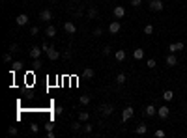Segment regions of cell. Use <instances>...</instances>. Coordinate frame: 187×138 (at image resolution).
Segmentation results:
<instances>
[{
  "label": "cell",
  "mask_w": 187,
  "mask_h": 138,
  "mask_svg": "<svg viewBox=\"0 0 187 138\" xmlns=\"http://www.w3.org/2000/svg\"><path fill=\"white\" fill-rule=\"evenodd\" d=\"M79 101H81V104H88L90 103V95H81Z\"/></svg>",
  "instance_id": "83f0119b"
},
{
  "label": "cell",
  "mask_w": 187,
  "mask_h": 138,
  "mask_svg": "<svg viewBox=\"0 0 187 138\" xmlns=\"http://www.w3.org/2000/svg\"><path fill=\"white\" fill-rule=\"evenodd\" d=\"M148 8L152 9V11H163V9H165V4H163V0H150Z\"/></svg>",
  "instance_id": "6da1fadb"
},
{
  "label": "cell",
  "mask_w": 187,
  "mask_h": 138,
  "mask_svg": "<svg viewBox=\"0 0 187 138\" xmlns=\"http://www.w3.org/2000/svg\"><path fill=\"white\" fill-rule=\"evenodd\" d=\"M71 127H73V131H81V127H82V121H75V123H73Z\"/></svg>",
  "instance_id": "4dcf8cb0"
},
{
  "label": "cell",
  "mask_w": 187,
  "mask_h": 138,
  "mask_svg": "<svg viewBox=\"0 0 187 138\" xmlns=\"http://www.w3.org/2000/svg\"><path fill=\"white\" fill-rule=\"evenodd\" d=\"M45 36H47V37H56V26L49 24V26L45 28Z\"/></svg>",
  "instance_id": "5bb4252c"
},
{
  "label": "cell",
  "mask_w": 187,
  "mask_h": 138,
  "mask_svg": "<svg viewBox=\"0 0 187 138\" xmlns=\"http://www.w3.org/2000/svg\"><path fill=\"white\" fill-rule=\"evenodd\" d=\"M64 30L68 32L69 36H73L75 32H77V26H75V23H73V21H65V23H64Z\"/></svg>",
  "instance_id": "ba28073f"
},
{
  "label": "cell",
  "mask_w": 187,
  "mask_h": 138,
  "mask_svg": "<svg viewBox=\"0 0 187 138\" xmlns=\"http://www.w3.org/2000/svg\"><path fill=\"white\" fill-rule=\"evenodd\" d=\"M82 75H84L86 79H94L95 73H94V69H92V67H84V69H82Z\"/></svg>",
  "instance_id": "e0dca14e"
},
{
  "label": "cell",
  "mask_w": 187,
  "mask_h": 138,
  "mask_svg": "<svg viewBox=\"0 0 187 138\" xmlns=\"http://www.w3.org/2000/svg\"><path fill=\"white\" fill-rule=\"evenodd\" d=\"M155 136H157V138H165V131H163V129H157V131H155Z\"/></svg>",
  "instance_id": "74e56055"
},
{
  "label": "cell",
  "mask_w": 187,
  "mask_h": 138,
  "mask_svg": "<svg viewBox=\"0 0 187 138\" xmlns=\"http://www.w3.org/2000/svg\"><path fill=\"white\" fill-rule=\"evenodd\" d=\"M112 13H114L116 19H124V17H125V8H124V6H114Z\"/></svg>",
  "instance_id": "30bf717a"
},
{
  "label": "cell",
  "mask_w": 187,
  "mask_h": 138,
  "mask_svg": "<svg viewBox=\"0 0 187 138\" xmlns=\"http://www.w3.org/2000/svg\"><path fill=\"white\" fill-rule=\"evenodd\" d=\"M12 54H13V52H6V54H4V56H2V58H4V62H6V63H9V62H12Z\"/></svg>",
  "instance_id": "f546056e"
},
{
  "label": "cell",
  "mask_w": 187,
  "mask_h": 138,
  "mask_svg": "<svg viewBox=\"0 0 187 138\" xmlns=\"http://www.w3.org/2000/svg\"><path fill=\"white\" fill-rule=\"evenodd\" d=\"M30 34H32V36H38V34H39V28H38V26H32V28H30Z\"/></svg>",
  "instance_id": "8d00e7d4"
},
{
  "label": "cell",
  "mask_w": 187,
  "mask_h": 138,
  "mask_svg": "<svg viewBox=\"0 0 187 138\" xmlns=\"http://www.w3.org/2000/svg\"><path fill=\"white\" fill-rule=\"evenodd\" d=\"M144 34H146V36H152V34H153V24H146V26H144Z\"/></svg>",
  "instance_id": "4316f807"
},
{
  "label": "cell",
  "mask_w": 187,
  "mask_h": 138,
  "mask_svg": "<svg viewBox=\"0 0 187 138\" xmlns=\"http://www.w3.org/2000/svg\"><path fill=\"white\" fill-rule=\"evenodd\" d=\"M82 131H84V133H86V134H90V133H92V131H94V127H92V125H90V123H88V121H86V125H82Z\"/></svg>",
  "instance_id": "484cf974"
},
{
  "label": "cell",
  "mask_w": 187,
  "mask_h": 138,
  "mask_svg": "<svg viewBox=\"0 0 187 138\" xmlns=\"http://www.w3.org/2000/svg\"><path fill=\"white\" fill-rule=\"evenodd\" d=\"M155 114H157V108L153 107V104H148V107L144 108V116H148V118L150 116H155Z\"/></svg>",
  "instance_id": "9a60e30c"
},
{
  "label": "cell",
  "mask_w": 187,
  "mask_h": 138,
  "mask_svg": "<svg viewBox=\"0 0 187 138\" xmlns=\"http://www.w3.org/2000/svg\"><path fill=\"white\" fill-rule=\"evenodd\" d=\"M133 58L135 60H142V58H144V50H142V49H135L133 50Z\"/></svg>",
  "instance_id": "ffe728a7"
},
{
  "label": "cell",
  "mask_w": 187,
  "mask_h": 138,
  "mask_svg": "<svg viewBox=\"0 0 187 138\" xmlns=\"http://www.w3.org/2000/svg\"><path fill=\"white\" fill-rule=\"evenodd\" d=\"M167 66H169V67L178 66V58H176V54H174V52H170V54L167 56Z\"/></svg>",
  "instance_id": "4fadbf2b"
},
{
  "label": "cell",
  "mask_w": 187,
  "mask_h": 138,
  "mask_svg": "<svg viewBox=\"0 0 187 138\" xmlns=\"http://www.w3.org/2000/svg\"><path fill=\"white\" fill-rule=\"evenodd\" d=\"M169 114H170V108L167 107V104H163V107H159V108H157V116H159L161 120H167V118H169Z\"/></svg>",
  "instance_id": "5b68a950"
},
{
  "label": "cell",
  "mask_w": 187,
  "mask_h": 138,
  "mask_svg": "<svg viewBox=\"0 0 187 138\" xmlns=\"http://www.w3.org/2000/svg\"><path fill=\"white\" fill-rule=\"evenodd\" d=\"M185 101H187V97H185Z\"/></svg>",
  "instance_id": "f6af8a7d"
},
{
  "label": "cell",
  "mask_w": 187,
  "mask_h": 138,
  "mask_svg": "<svg viewBox=\"0 0 187 138\" xmlns=\"http://www.w3.org/2000/svg\"><path fill=\"white\" fill-rule=\"evenodd\" d=\"M39 19L45 21V23H51V21H52V11H51V9H41V11H39Z\"/></svg>",
  "instance_id": "52a82bcc"
},
{
  "label": "cell",
  "mask_w": 187,
  "mask_h": 138,
  "mask_svg": "<svg viewBox=\"0 0 187 138\" xmlns=\"http://www.w3.org/2000/svg\"><path fill=\"white\" fill-rule=\"evenodd\" d=\"M133 114H135L133 107H125V108L122 110V121H129L131 118H133Z\"/></svg>",
  "instance_id": "3957f363"
},
{
  "label": "cell",
  "mask_w": 187,
  "mask_h": 138,
  "mask_svg": "<svg viewBox=\"0 0 187 138\" xmlns=\"http://www.w3.org/2000/svg\"><path fill=\"white\" fill-rule=\"evenodd\" d=\"M95 17H97V8L90 6V8H88V19H95Z\"/></svg>",
  "instance_id": "d6986e66"
},
{
  "label": "cell",
  "mask_w": 187,
  "mask_h": 138,
  "mask_svg": "<svg viewBox=\"0 0 187 138\" xmlns=\"http://www.w3.org/2000/svg\"><path fill=\"white\" fill-rule=\"evenodd\" d=\"M135 133H137V134H146V133H148V125H146V123H140L137 129H135Z\"/></svg>",
  "instance_id": "2e32d148"
},
{
  "label": "cell",
  "mask_w": 187,
  "mask_h": 138,
  "mask_svg": "<svg viewBox=\"0 0 187 138\" xmlns=\"http://www.w3.org/2000/svg\"><path fill=\"white\" fill-rule=\"evenodd\" d=\"M97 110H99L101 116H111L114 112V107H112V104H109V103H105V104H99V108H97Z\"/></svg>",
  "instance_id": "7a4b0ae2"
},
{
  "label": "cell",
  "mask_w": 187,
  "mask_h": 138,
  "mask_svg": "<svg viewBox=\"0 0 187 138\" xmlns=\"http://www.w3.org/2000/svg\"><path fill=\"white\" fill-rule=\"evenodd\" d=\"M41 52H43V49H41V47H38V45H34V47L30 49V56L36 60V58H39V56H41Z\"/></svg>",
  "instance_id": "7c38bea8"
},
{
  "label": "cell",
  "mask_w": 187,
  "mask_h": 138,
  "mask_svg": "<svg viewBox=\"0 0 187 138\" xmlns=\"http://www.w3.org/2000/svg\"><path fill=\"white\" fill-rule=\"evenodd\" d=\"M9 52H19V45H17V43H12V45H9Z\"/></svg>",
  "instance_id": "836d02e7"
},
{
  "label": "cell",
  "mask_w": 187,
  "mask_h": 138,
  "mask_svg": "<svg viewBox=\"0 0 187 138\" xmlns=\"http://www.w3.org/2000/svg\"><path fill=\"white\" fill-rule=\"evenodd\" d=\"M30 131H32V133H39V125H38V123H32V125H30Z\"/></svg>",
  "instance_id": "d6a6232c"
},
{
  "label": "cell",
  "mask_w": 187,
  "mask_h": 138,
  "mask_svg": "<svg viewBox=\"0 0 187 138\" xmlns=\"http://www.w3.org/2000/svg\"><path fill=\"white\" fill-rule=\"evenodd\" d=\"M101 34H103V30H101L99 26H97V28L94 30V36H101Z\"/></svg>",
  "instance_id": "60d3db41"
},
{
  "label": "cell",
  "mask_w": 187,
  "mask_h": 138,
  "mask_svg": "<svg viewBox=\"0 0 187 138\" xmlns=\"http://www.w3.org/2000/svg\"><path fill=\"white\" fill-rule=\"evenodd\" d=\"M114 56H116V62H124L125 60V50H116Z\"/></svg>",
  "instance_id": "7402d4cb"
},
{
  "label": "cell",
  "mask_w": 187,
  "mask_h": 138,
  "mask_svg": "<svg viewBox=\"0 0 187 138\" xmlns=\"http://www.w3.org/2000/svg\"><path fill=\"white\" fill-rule=\"evenodd\" d=\"M54 136H56V133H54V131H47V138H54Z\"/></svg>",
  "instance_id": "7bdbcfd3"
},
{
  "label": "cell",
  "mask_w": 187,
  "mask_h": 138,
  "mask_svg": "<svg viewBox=\"0 0 187 138\" xmlns=\"http://www.w3.org/2000/svg\"><path fill=\"white\" fill-rule=\"evenodd\" d=\"M49 47H51L49 43H41V49H43V52H47V50H49Z\"/></svg>",
  "instance_id": "b9f144b4"
},
{
  "label": "cell",
  "mask_w": 187,
  "mask_h": 138,
  "mask_svg": "<svg viewBox=\"0 0 187 138\" xmlns=\"http://www.w3.org/2000/svg\"><path fill=\"white\" fill-rule=\"evenodd\" d=\"M45 129H47V131H52V129H54V123H52V121L45 123Z\"/></svg>",
  "instance_id": "f35d334b"
},
{
  "label": "cell",
  "mask_w": 187,
  "mask_h": 138,
  "mask_svg": "<svg viewBox=\"0 0 187 138\" xmlns=\"http://www.w3.org/2000/svg\"><path fill=\"white\" fill-rule=\"evenodd\" d=\"M23 69V62H12V73H15V71H21Z\"/></svg>",
  "instance_id": "44dd1931"
},
{
  "label": "cell",
  "mask_w": 187,
  "mask_h": 138,
  "mask_svg": "<svg viewBox=\"0 0 187 138\" xmlns=\"http://www.w3.org/2000/svg\"><path fill=\"white\" fill-rule=\"evenodd\" d=\"M62 112H64V108H62V107H60V104H58V107H56V108H54V114H56V116H60Z\"/></svg>",
  "instance_id": "ab89813d"
},
{
  "label": "cell",
  "mask_w": 187,
  "mask_h": 138,
  "mask_svg": "<svg viewBox=\"0 0 187 138\" xmlns=\"http://www.w3.org/2000/svg\"><path fill=\"white\" fill-rule=\"evenodd\" d=\"M155 66H157V63H155V60H153V58H150V60L146 62V67H148V69H153Z\"/></svg>",
  "instance_id": "f1b7e54d"
},
{
  "label": "cell",
  "mask_w": 187,
  "mask_h": 138,
  "mask_svg": "<svg viewBox=\"0 0 187 138\" xmlns=\"http://www.w3.org/2000/svg\"><path fill=\"white\" fill-rule=\"evenodd\" d=\"M131 6H133V8H140L142 6V0H131Z\"/></svg>",
  "instance_id": "d590c367"
},
{
  "label": "cell",
  "mask_w": 187,
  "mask_h": 138,
  "mask_svg": "<svg viewBox=\"0 0 187 138\" xmlns=\"http://www.w3.org/2000/svg\"><path fill=\"white\" fill-rule=\"evenodd\" d=\"M125 80H127L125 73H118V75H116V84H124Z\"/></svg>",
  "instance_id": "603a6c76"
},
{
  "label": "cell",
  "mask_w": 187,
  "mask_h": 138,
  "mask_svg": "<svg viewBox=\"0 0 187 138\" xmlns=\"http://www.w3.org/2000/svg\"><path fill=\"white\" fill-rule=\"evenodd\" d=\"M15 23H17V26H26V24L30 23V19H28V15H26V13H21V15H17Z\"/></svg>",
  "instance_id": "8992f818"
},
{
  "label": "cell",
  "mask_w": 187,
  "mask_h": 138,
  "mask_svg": "<svg viewBox=\"0 0 187 138\" xmlns=\"http://www.w3.org/2000/svg\"><path fill=\"white\" fill-rule=\"evenodd\" d=\"M62 56H64V60H71V56H73V50H71V49L64 50V52H62Z\"/></svg>",
  "instance_id": "d4e9b609"
},
{
  "label": "cell",
  "mask_w": 187,
  "mask_h": 138,
  "mask_svg": "<svg viewBox=\"0 0 187 138\" xmlns=\"http://www.w3.org/2000/svg\"><path fill=\"white\" fill-rule=\"evenodd\" d=\"M111 52H112L111 45H105V47H103V54H105V56H107V54H111Z\"/></svg>",
  "instance_id": "e575fe53"
},
{
  "label": "cell",
  "mask_w": 187,
  "mask_h": 138,
  "mask_svg": "<svg viewBox=\"0 0 187 138\" xmlns=\"http://www.w3.org/2000/svg\"><path fill=\"white\" fill-rule=\"evenodd\" d=\"M47 56H49V60H52V62H56L62 54H60V50H56V47H49V50H47Z\"/></svg>",
  "instance_id": "277c9868"
},
{
  "label": "cell",
  "mask_w": 187,
  "mask_h": 138,
  "mask_svg": "<svg viewBox=\"0 0 187 138\" xmlns=\"http://www.w3.org/2000/svg\"><path fill=\"white\" fill-rule=\"evenodd\" d=\"M17 133H19V131H17V127H9V129H8V134H9V136H15Z\"/></svg>",
  "instance_id": "1f68e13d"
},
{
  "label": "cell",
  "mask_w": 187,
  "mask_h": 138,
  "mask_svg": "<svg viewBox=\"0 0 187 138\" xmlns=\"http://www.w3.org/2000/svg\"><path fill=\"white\" fill-rule=\"evenodd\" d=\"M183 49H185V45L182 43V41H178V43H170V45H169V52H174V54H176L178 50H183Z\"/></svg>",
  "instance_id": "8fae6325"
},
{
  "label": "cell",
  "mask_w": 187,
  "mask_h": 138,
  "mask_svg": "<svg viewBox=\"0 0 187 138\" xmlns=\"http://www.w3.org/2000/svg\"><path fill=\"white\" fill-rule=\"evenodd\" d=\"M90 120V114L88 112H79V121H88Z\"/></svg>",
  "instance_id": "cb8c5ba5"
},
{
  "label": "cell",
  "mask_w": 187,
  "mask_h": 138,
  "mask_svg": "<svg viewBox=\"0 0 187 138\" xmlns=\"http://www.w3.org/2000/svg\"><path fill=\"white\" fill-rule=\"evenodd\" d=\"M163 99H165V101H172V99H174V91H172V90H165V91H163Z\"/></svg>",
  "instance_id": "ac0fdd59"
},
{
  "label": "cell",
  "mask_w": 187,
  "mask_h": 138,
  "mask_svg": "<svg viewBox=\"0 0 187 138\" xmlns=\"http://www.w3.org/2000/svg\"><path fill=\"white\" fill-rule=\"evenodd\" d=\"M122 30V24H120V21L116 19V21H112L111 24H109V32H111V34H118V32Z\"/></svg>",
  "instance_id": "9c48e42d"
},
{
  "label": "cell",
  "mask_w": 187,
  "mask_h": 138,
  "mask_svg": "<svg viewBox=\"0 0 187 138\" xmlns=\"http://www.w3.org/2000/svg\"><path fill=\"white\" fill-rule=\"evenodd\" d=\"M52 2H56V0H52Z\"/></svg>",
  "instance_id": "ee69618b"
}]
</instances>
